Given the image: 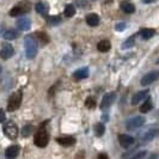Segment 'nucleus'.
I'll use <instances>...</instances> for the list:
<instances>
[{"mask_svg": "<svg viewBox=\"0 0 159 159\" xmlns=\"http://www.w3.org/2000/svg\"><path fill=\"white\" fill-rule=\"evenodd\" d=\"M30 10H31V2L28 1V0H23V1L18 2L16 6H13V7L11 8V11H10V16L11 17L22 16V15L28 13Z\"/></svg>", "mask_w": 159, "mask_h": 159, "instance_id": "1", "label": "nucleus"}, {"mask_svg": "<svg viewBox=\"0 0 159 159\" xmlns=\"http://www.w3.org/2000/svg\"><path fill=\"white\" fill-rule=\"evenodd\" d=\"M24 47H25V54L28 59H34L37 54V44L32 36H26L24 40Z\"/></svg>", "mask_w": 159, "mask_h": 159, "instance_id": "2", "label": "nucleus"}, {"mask_svg": "<svg viewBox=\"0 0 159 159\" xmlns=\"http://www.w3.org/2000/svg\"><path fill=\"white\" fill-rule=\"evenodd\" d=\"M22 98H23V95H22L20 91H17L15 93H12L11 97L8 98L7 111H16L17 109L20 107V104H22Z\"/></svg>", "mask_w": 159, "mask_h": 159, "instance_id": "3", "label": "nucleus"}, {"mask_svg": "<svg viewBox=\"0 0 159 159\" xmlns=\"http://www.w3.org/2000/svg\"><path fill=\"white\" fill-rule=\"evenodd\" d=\"M48 141H49V135H48L47 130L44 128H41L37 130V133L35 134V138H34V143L37 147H46L48 145Z\"/></svg>", "mask_w": 159, "mask_h": 159, "instance_id": "4", "label": "nucleus"}, {"mask_svg": "<svg viewBox=\"0 0 159 159\" xmlns=\"http://www.w3.org/2000/svg\"><path fill=\"white\" fill-rule=\"evenodd\" d=\"M2 130H4V134L11 140H16L17 136H18V127H17V125L13 121L5 122Z\"/></svg>", "mask_w": 159, "mask_h": 159, "instance_id": "5", "label": "nucleus"}, {"mask_svg": "<svg viewBox=\"0 0 159 159\" xmlns=\"http://www.w3.org/2000/svg\"><path fill=\"white\" fill-rule=\"evenodd\" d=\"M145 117L143 116H134L132 119H129L126 122V128L128 130H135L138 128H140L145 123Z\"/></svg>", "mask_w": 159, "mask_h": 159, "instance_id": "6", "label": "nucleus"}, {"mask_svg": "<svg viewBox=\"0 0 159 159\" xmlns=\"http://www.w3.org/2000/svg\"><path fill=\"white\" fill-rule=\"evenodd\" d=\"M115 98H116L115 92H109V93L104 95V97L102 98V102H101V105H99L101 109H102V110L109 109V108L112 105V103L115 102Z\"/></svg>", "mask_w": 159, "mask_h": 159, "instance_id": "7", "label": "nucleus"}, {"mask_svg": "<svg viewBox=\"0 0 159 159\" xmlns=\"http://www.w3.org/2000/svg\"><path fill=\"white\" fill-rule=\"evenodd\" d=\"M158 78H159V71H151L148 72L147 74L143 75L140 83H141L143 86H147V85H151L152 83H154Z\"/></svg>", "mask_w": 159, "mask_h": 159, "instance_id": "8", "label": "nucleus"}, {"mask_svg": "<svg viewBox=\"0 0 159 159\" xmlns=\"http://www.w3.org/2000/svg\"><path fill=\"white\" fill-rule=\"evenodd\" d=\"M15 54V49L12 47V44L10 43H4L0 49V57L4 60H8L10 57H12Z\"/></svg>", "mask_w": 159, "mask_h": 159, "instance_id": "9", "label": "nucleus"}, {"mask_svg": "<svg viewBox=\"0 0 159 159\" xmlns=\"http://www.w3.org/2000/svg\"><path fill=\"white\" fill-rule=\"evenodd\" d=\"M134 141H135L134 138L128 135V134H120L119 135V143L121 147H123V148H129L134 143Z\"/></svg>", "mask_w": 159, "mask_h": 159, "instance_id": "10", "label": "nucleus"}, {"mask_svg": "<svg viewBox=\"0 0 159 159\" xmlns=\"http://www.w3.org/2000/svg\"><path fill=\"white\" fill-rule=\"evenodd\" d=\"M56 143H60L61 146H65V147H68V146H73L75 143V138L70 135H65V136H59L56 138Z\"/></svg>", "mask_w": 159, "mask_h": 159, "instance_id": "11", "label": "nucleus"}, {"mask_svg": "<svg viewBox=\"0 0 159 159\" xmlns=\"http://www.w3.org/2000/svg\"><path fill=\"white\" fill-rule=\"evenodd\" d=\"M19 146L18 145H12V146H10L6 148V151H5V157L6 159H16L18 157V154H19Z\"/></svg>", "mask_w": 159, "mask_h": 159, "instance_id": "12", "label": "nucleus"}, {"mask_svg": "<svg viewBox=\"0 0 159 159\" xmlns=\"http://www.w3.org/2000/svg\"><path fill=\"white\" fill-rule=\"evenodd\" d=\"M148 97V90H143V91H139L138 93L132 97V105H136V104H139L141 101H143L145 98H147Z\"/></svg>", "mask_w": 159, "mask_h": 159, "instance_id": "13", "label": "nucleus"}, {"mask_svg": "<svg viewBox=\"0 0 159 159\" xmlns=\"http://www.w3.org/2000/svg\"><path fill=\"white\" fill-rule=\"evenodd\" d=\"M30 26H31V20H30L29 18H26V17L19 18V19L17 20V28H18L19 30H22V31L29 30Z\"/></svg>", "mask_w": 159, "mask_h": 159, "instance_id": "14", "label": "nucleus"}, {"mask_svg": "<svg viewBox=\"0 0 159 159\" xmlns=\"http://www.w3.org/2000/svg\"><path fill=\"white\" fill-rule=\"evenodd\" d=\"M73 77H74V79L75 80H83V79H85V78H88L89 77V68L88 67H84V68H79V70H77V71L74 72Z\"/></svg>", "mask_w": 159, "mask_h": 159, "instance_id": "15", "label": "nucleus"}, {"mask_svg": "<svg viewBox=\"0 0 159 159\" xmlns=\"http://www.w3.org/2000/svg\"><path fill=\"white\" fill-rule=\"evenodd\" d=\"M159 135V129H151V130H147L143 136V143H147V141H151L154 138H157Z\"/></svg>", "mask_w": 159, "mask_h": 159, "instance_id": "16", "label": "nucleus"}, {"mask_svg": "<svg viewBox=\"0 0 159 159\" xmlns=\"http://www.w3.org/2000/svg\"><path fill=\"white\" fill-rule=\"evenodd\" d=\"M111 48V43L109 42L108 40H102L99 41V43L97 44V49L102 53H105V52H109Z\"/></svg>", "mask_w": 159, "mask_h": 159, "instance_id": "17", "label": "nucleus"}, {"mask_svg": "<svg viewBox=\"0 0 159 159\" xmlns=\"http://www.w3.org/2000/svg\"><path fill=\"white\" fill-rule=\"evenodd\" d=\"M86 23L90 25V26H97L99 24V17L96 13H90L86 16Z\"/></svg>", "mask_w": 159, "mask_h": 159, "instance_id": "18", "label": "nucleus"}, {"mask_svg": "<svg viewBox=\"0 0 159 159\" xmlns=\"http://www.w3.org/2000/svg\"><path fill=\"white\" fill-rule=\"evenodd\" d=\"M139 35L143 37V40H150V39H152L156 35V30L154 29H150V28H146V29H143Z\"/></svg>", "mask_w": 159, "mask_h": 159, "instance_id": "19", "label": "nucleus"}, {"mask_svg": "<svg viewBox=\"0 0 159 159\" xmlns=\"http://www.w3.org/2000/svg\"><path fill=\"white\" fill-rule=\"evenodd\" d=\"M121 10L126 13H134L135 11V6L132 4V2H128V1H123L121 4Z\"/></svg>", "mask_w": 159, "mask_h": 159, "instance_id": "20", "label": "nucleus"}, {"mask_svg": "<svg viewBox=\"0 0 159 159\" xmlns=\"http://www.w3.org/2000/svg\"><path fill=\"white\" fill-rule=\"evenodd\" d=\"M35 10H36V12L37 13H40V15H47L48 13V10H49V7H48V5L46 4V2H37L36 4V6H35Z\"/></svg>", "mask_w": 159, "mask_h": 159, "instance_id": "21", "label": "nucleus"}, {"mask_svg": "<svg viewBox=\"0 0 159 159\" xmlns=\"http://www.w3.org/2000/svg\"><path fill=\"white\" fill-rule=\"evenodd\" d=\"M152 108H153V104H152L151 99L148 98L146 102H143V104L140 107V111L143 112V114H146V112L151 111Z\"/></svg>", "mask_w": 159, "mask_h": 159, "instance_id": "22", "label": "nucleus"}, {"mask_svg": "<svg viewBox=\"0 0 159 159\" xmlns=\"http://www.w3.org/2000/svg\"><path fill=\"white\" fill-rule=\"evenodd\" d=\"M93 130H95L96 136H102L104 134V132H105V127H104L103 123L98 122V123H96V125H95V127H93Z\"/></svg>", "mask_w": 159, "mask_h": 159, "instance_id": "23", "label": "nucleus"}, {"mask_svg": "<svg viewBox=\"0 0 159 159\" xmlns=\"http://www.w3.org/2000/svg\"><path fill=\"white\" fill-rule=\"evenodd\" d=\"M36 35V39H37V41H40L42 44H47L48 42H49V37H48V35L46 34V32H36L35 34Z\"/></svg>", "mask_w": 159, "mask_h": 159, "instance_id": "24", "label": "nucleus"}, {"mask_svg": "<svg viewBox=\"0 0 159 159\" xmlns=\"http://www.w3.org/2000/svg\"><path fill=\"white\" fill-rule=\"evenodd\" d=\"M65 16L68 17V18H71L75 15V7L72 5V4H68V5H66V7H65V11H64Z\"/></svg>", "mask_w": 159, "mask_h": 159, "instance_id": "25", "label": "nucleus"}, {"mask_svg": "<svg viewBox=\"0 0 159 159\" xmlns=\"http://www.w3.org/2000/svg\"><path fill=\"white\" fill-rule=\"evenodd\" d=\"M4 39H5V40H7V41L16 40L17 39V31L16 30H12V29L6 30V31L4 32Z\"/></svg>", "mask_w": 159, "mask_h": 159, "instance_id": "26", "label": "nucleus"}, {"mask_svg": "<svg viewBox=\"0 0 159 159\" xmlns=\"http://www.w3.org/2000/svg\"><path fill=\"white\" fill-rule=\"evenodd\" d=\"M31 133H32V126H24V127L22 128V130H20V134H22L24 138L29 136Z\"/></svg>", "mask_w": 159, "mask_h": 159, "instance_id": "27", "label": "nucleus"}, {"mask_svg": "<svg viewBox=\"0 0 159 159\" xmlns=\"http://www.w3.org/2000/svg\"><path fill=\"white\" fill-rule=\"evenodd\" d=\"M134 37L135 36H132V37H129L125 43H123V46H122V48L123 49H127V48H130V47H133L134 44H135V41H134Z\"/></svg>", "mask_w": 159, "mask_h": 159, "instance_id": "28", "label": "nucleus"}, {"mask_svg": "<svg viewBox=\"0 0 159 159\" xmlns=\"http://www.w3.org/2000/svg\"><path fill=\"white\" fill-rule=\"evenodd\" d=\"M85 105H86V108H89V109H93V108L96 107L95 98H93V97H89V98H86Z\"/></svg>", "mask_w": 159, "mask_h": 159, "instance_id": "29", "label": "nucleus"}, {"mask_svg": "<svg viewBox=\"0 0 159 159\" xmlns=\"http://www.w3.org/2000/svg\"><path fill=\"white\" fill-rule=\"evenodd\" d=\"M145 157H147V152H146V151H140V152L135 153L134 156H132L130 158H128V159H145Z\"/></svg>", "mask_w": 159, "mask_h": 159, "instance_id": "30", "label": "nucleus"}, {"mask_svg": "<svg viewBox=\"0 0 159 159\" xmlns=\"http://www.w3.org/2000/svg\"><path fill=\"white\" fill-rule=\"evenodd\" d=\"M48 22L52 24V25H57V24L61 22V18L59 16H53L48 18Z\"/></svg>", "mask_w": 159, "mask_h": 159, "instance_id": "31", "label": "nucleus"}, {"mask_svg": "<svg viewBox=\"0 0 159 159\" xmlns=\"http://www.w3.org/2000/svg\"><path fill=\"white\" fill-rule=\"evenodd\" d=\"M125 29H126V23L125 22H120V23L115 25V30L116 31H123Z\"/></svg>", "mask_w": 159, "mask_h": 159, "instance_id": "32", "label": "nucleus"}, {"mask_svg": "<svg viewBox=\"0 0 159 159\" xmlns=\"http://www.w3.org/2000/svg\"><path fill=\"white\" fill-rule=\"evenodd\" d=\"M5 120H6V114L2 109H0V123L5 122Z\"/></svg>", "mask_w": 159, "mask_h": 159, "instance_id": "33", "label": "nucleus"}, {"mask_svg": "<svg viewBox=\"0 0 159 159\" xmlns=\"http://www.w3.org/2000/svg\"><path fill=\"white\" fill-rule=\"evenodd\" d=\"M75 2L80 7H85L86 6V0H75Z\"/></svg>", "mask_w": 159, "mask_h": 159, "instance_id": "34", "label": "nucleus"}, {"mask_svg": "<svg viewBox=\"0 0 159 159\" xmlns=\"http://www.w3.org/2000/svg\"><path fill=\"white\" fill-rule=\"evenodd\" d=\"M98 159H109V158H108V156L105 153H101V154H98Z\"/></svg>", "mask_w": 159, "mask_h": 159, "instance_id": "35", "label": "nucleus"}, {"mask_svg": "<svg viewBox=\"0 0 159 159\" xmlns=\"http://www.w3.org/2000/svg\"><path fill=\"white\" fill-rule=\"evenodd\" d=\"M157 158H158V156H157L156 153H152L151 156H148V157H147L146 159H157Z\"/></svg>", "mask_w": 159, "mask_h": 159, "instance_id": "36", "label": "nucleus"}, {"mask_svg": "<svg viewBox=\"0 0 159 159\" xmlns=\"http://www.w3.org/2000/svg\"><path fill=\"white\" fill-rule=\"evenodd\" d=\"M154 1H157V0H143V4H152V2H154Z\"/></svg>", "mask_w": 159, "mask_h": 159, "instance_id": "37", "label": "nucleus"}, {"mask_svg": "<svg viewBox=\"0 0 159 159\" xmlns=\"http://www.w3.org/2000/svg\"><path fill=\"white\" fill-rule=\"evenodd\" d=\"M157 64H159V59H158V60H157Z\"/></svg>", "mask_w": 159, "mask_h": 159, "instance_id": "38", "label": "nucleus"}, {"mask_svg": "<svg viewBox=\"0 0 159 159\" xmlns=\"http://www.w3.org/2000/svg\"><path fill=\"white\" fill-rule=\"evenodd\" d=\"M0 73H1V67H0Z\"/></svg>", "mask_w": 159, "mask_h": 159, "instance_id": "39", "label": "nucleus"}]
</instances>
